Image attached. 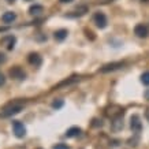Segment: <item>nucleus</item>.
<instances>
[{
    "label": "nucleus",
    "mask_w": 149,
    "mask_h": 149,
    "mask_svg": "<svg viewBox=\"0 0 149 149\" xmlns=\"http://www.w3.org/2000/svg\"><path fill=\"white\" fill-rule=\"evenodd\" d=\"M23 107H25V101L15 100V101H11L7 105H4V108L1 109V113H3V116H13L15 113L21 112Z\"/></svg>",
    "instance_id": "obj_1"
},
{
    "label": "nucleus",
    "mask_w": 149,
    "mask_h": 149,
    "mask_svg": "<svg viewBox=\"0 0 149 149\" xmlns=\"http://www.w3.org/2000/svg\"><path fill=\"white\" fill-rule=\"evenodd\" d=\"M13 130L17 138H23L26 136V127L23 126V123H21L19 120H14L13 122Z\"/></svg>",
    "instance_id": "obj_2"
},
{
    "label": "nucleus",
    "mask_w": 149,
    "mask_h": 149,
    "mask_svg": "<svg viewBox=\"0 0 149 149\" xmlns=\"http://www.w3.org/2000/svg\"><path fill=\"white\" fill-rule=\"evenodd\" d=\"M10 77L14 78V79H18V81H22L26 78V72L23 71L22 67L19 66H14L11 70H10Z\"/></svg>",
    "instance_id": "obj_3"
},
{
    "label": "nucleus",
    "mask_w": 149,
    "mask_h": 149,
    "mask_svg": "<svg viewBox=\"0 0 149 149\" xmlns=\"http://www.w3.org/2000/svg\"><path fill=\"white\" fill-rule=\"evenodd\" d=\"M125 66V62H113V63L104 64L103 67L100 68V72H109V71H115L118 68H122Z\"/></svg>",
    "instance_id": "obj_4"
},
{
    "label": "nucleus",
    "mask_w": 149,
    "mask_h": 149,
    "mask_svg": "<svg viewBox=\"0 0 149 149\" xmlns=\"http://www.w3.org/2000/svg\"><path fill=\"white\" fill-rule=\"evenodd\" d=\"M15 42H17V38H15L14 36H4V37H1V38H0V44H1V45H4L8 51L14 49Z\"/></svg>",
    "instance_id": "obj_5"
},
{
    "label": "nucleus",
    "mask_w": 149,
    "mask_h": 149,
    "mask_svg": "<svg viewBox=\"0 0 149 149\" xmlns=\"http://www.w3.org/2000/svg\"><path fill=\"white\" fill-rule=\"evenodd\" d=\"M134 34L137 37H141V38H145V37H148L149 34V29L146 25L144 23H138L136 27H134Z\"/></svg>",
    "instance_id": "obj_6"
},
{
    "label": "nucleus",
    "mask_w": 149,
    "mask_h": 149,
    "mask_svg": "<svg viewBox=\"0 0 149 149\" xmlns=\"http://www.w3.org/2000/svg\"><path fill=\"white\" fill-rule=\"evenodd\" d=\"M93 21H95V23L100 29H104V27L107 26V17L103 13H96L95 17H93Z\"/></svg>",
    "instance_id": "obj_7"
},
{
    "label": "nucleus",
    "mask_w": 149,
    "mask_h": 149,
    "mask_svg": "<svg viewBox=\"0 0 149 149\" xmlns=\"http://www.w3.org/2000/svg\"><path fill=\"white\" fill-rule=\"evenodd\" d=\"M130 127L133 131H136V133H140L141 129H142V123L140 120V116L138 115H133L130 118Z\"/></svg>",
    "instance_id": "obj_8"
},
{
    "label": "nucleus",
    "mask_w": 149,
    "mask_h": 149,
    "mask_svg": "<svg viewBox=\"0 0 149 149\" xmlns=\"http://www.w3.org/2000/svg\"><path fill=\"white\" fill-rule=\"evenodd\" d=\"M107 115L109 118H118V116H122L123 115V108L122 107H119V105H112V107H109L107 109Z\"/></svg>",
    "instance_id": "obj_9"
},
{
    "label": "nucleus",
    "mask_w": 149,
    "mask_h": 149,
    "mask_svg": "<svg viewBox=\"0 0 149 149\" xmlns=\"http://www.w3.org/2000/svg\"><path fill=\"white\" fill-rule=\"evenodd\" d=\"M27 62L32 64V66L37 67V66H40V64L42 63V59H41V56H40L38 54L33 52V54H30L29 56H27Z\"/></svg>",
    "instance_id": "obj_10"
},
{
    "label": "nucleus",
    "mask_w": 149,
    "mask_h": 149,
    "mask_svg": "<svg viewBox=\"0 0 149 149\" xmlns=\"http://www.w3.org/2000/svg\"><path fill=\"white\" fill-rule=\"evenodd\" d=\"M88 11H89V7H88V6H79V7H77L71 14H68V17H82V15H85Z\"/></svg>",
    "instance_id": "obj_11"
},
{
    "label": "nucleus",
    "mask_w": 149,
    "mask_h": 149,
    "mask_svg": "<svg viewBox=\"0 0 149 149\" xmlns=\"http://www.w3.org/2000/svg\"><path fill=\"white\" fill-rule=\"evenodd\" d=\"M81 133H82V130L79 129V127L72 126V127H70V129L66 131V137H68V138H75V137L81 136Z\"/></svg>",
    "instance_id": "obj_12"
},
{
    "label": "nucleus",
    "mask_w": 149,
    "mask_h": 149,
    "mask_svg": "<svg viewBox=\"0 0 149 149\" xmlns=\"http://www.w3.org/2000/svg\"><path fill=\"white\" fill-rule=\"evenodd\" d=\"M17 19V15H15V13H13V11H7V13L3 14V17H1V21L4 23H11L14 22Z\"/></svg>",
    "instance_id": "obj_13"
},
{
    "label": "nucleus",
    "mask_w": 149,
    "mask_h": 149,
    "mask_svg": "<svg viewBox=\"0 0 149 149\" xmlns=\"http://www.w3.org/2000/svg\"><path fill=\"white\" fill-rule=\"evenodd\" d=\"M123 129V120H122V116H118V118H113L112 119V130L113 131H119Z\"/></svg>",
    "instance_id": "obj_14"
},
{
    "label": "nucleus",
    "mask_w": 149,
    "mask_h": 149,
    "mask_svg": "<svg viewBox=\"0 0 149 149\" xmlns=\"http://www.w3.org/2000/svg\"><path fill=\"white\" fill-rule=\"evenodd\" d=\"M41 13H44V7L42 6L34 4L29 8V14H32V15H40Z\"/></svg>",
    "instance_id": "obj_15"
},
{
    "label": "nucleus",
    "mask_w": 149,
    "mask_h": 149,
    "mask_svg": "<svg viewBox=\"0 0 149 149\" xmlns=\"http://www.w3.org/2000/svg\"><path fill=\"white\" fill-rule=\"evenodd\" d=\"M66 37H67V30L66 29H60V30L55 32V38L58 41H63Z\"/></svg>",
    "instance_id": "obj_16"
},
{
    "label": "nucleus",
    "mask_w": 149,
    "mask_h": 149,
    "mask_svg": "<svg viewBox=\"0 0 149 149\" xmlns=\"http://www.w3.org/2000/svg\"><path fill=\"white\" fill-rule=\"evenodd\" d=\"M77 81H79V77H71L70 79H66V81L60 82L56 88H62V86H66V85H71V84H74V82H77Z\"/></svg>",
    "instance_id": "obj_17"
},
{
    "label": "nucleus",
    "mask_w": 149,
    "mask_h": 149,
    "mask_svg": "<svg viewBox=\"0 0 149 149\" xmlns=\"http://www.w3.org/2000/svg\"><path fill=\"white\" fill-rule=\"evenodd\" d=\"M141 82H142L144 85H149V71L144 72V74L141 75Z\"/></svg>",
    "instance_id": "obj_18"
},
{
    "label": "nucleus",
    "mask_w": 149,
    "mask_h": 149,
    "mask_svg": "<svg viewBox=\"0 0 149 149\" xmlns=\"http://www.w3.org/2000/svg\"><path fill=\"white\" fill-rule=\"evenodd\" d=\"M63 100H56V101H54V103H52V107H54V108H56V109H59V108H62V107H63Z\"/></svg>",
    "instance_id": "obj_19"
},
{
    "label": "nucleus",
    "mask_w": 149,
    "mask_h": 149,
    "mask_svg": "<svg viewBox=\"0 0 149 149\" xmlns=\"http://www.w3.org/2000/svg\"><path fill=\"white\" fill-rule=\"evenodd\" d=\"M92 126H93V127H101V126H103V122H101V120H99V119H93Z\"/></svg>",
    "instance_id": "obj_20"
},
{
    "label": "nucleus",
    "mask_w": 149,
    "mask_h": 149,
    "mask_svg": "<svg viewBox=\"0 0 149 149\" xmlns=\"http://www.w3.org/2000/svg\"><path fill=\"white\" fill-rule=\"evenodd\" d=\"M54 149H70V148L66 144H58L56 146H54Z\"/></svg>",
    "instance_id": "obj_21"
},
{
    "label": "nucleus",
    "mask_w": 149,
    "mask_h": 149,
    "mask_svg": "<svg viewBox=\"0 0 149 149\" xmlns=\"http://www.w3.org/2000/svg\"><path fill=\"white\" fill-rule=\"evenodd\" d=\"M4 82H6V77L3 75V72H0V86L4 85Z\"/></svg>",
    "instance_id": "obj_22"
},
{
    "label": "nucleus",
    "mask_w": 149,
    "mask_h": 149,
    "mask_svg": "<svg viewBox=\"0 0 149 149\" xmlns=\"http://www.w3.org/2000/svg\"><path fill=\"white\" fill-rule=\"evenodd\" d=\"M6 62V55L4 54H0V64L4 63Z\"/></svg>",
    "instance_id": "obj_23"
},
{
    "label": "nucleus",
    "mask_w": 149,
    "mask_h": 149,
    "mask_svg": "<svg viewBox=\"0 0 149 149\" xmlns=\"http://www.w3.org/2000/svg\"><path fill=\"white\" fill-rule=\"evenodd\" d=\"M144 96H145V99H146V100H149V89H146V91H145Z\"/></svg>",
    "instance_id": "obj_24"
},
{
    "label": "nucleus",
    "mask_w": 149,
    "mask_h": 149,
    "mask_svg": "<svg viewBox=\"0 0 149 149\" xmlns=\"http://www.w3.org/2000/svg\"><path fill=\"white\" fill-rule=\"evenodd\" d=\"M145 116H146V119L149 120V108L146 109V111H145Z\"/></svg>",
    "instance_id": "obj_25"
},
{
    "label": "nucleus",
    "mask_w": 149,
    "mask_h": 149,
    "mask_svg": "<svg viewBox=\"0 0 149 149\" xmlns=\"http://www.w3.org/2000/svg\"><path fill=\"white\" fill-rule=\"evenodd\" d=\"M59 1H60V3H71L72 0H59Z\"/></svg>",
    "instance_id": "obj_26"
},
{
    "label": "nucleus",
    "mask_w": 149,
    "mask_h": 149,
    "mask_svg": "<svg viewBox=\"0 0 149 149\" xmlns=\"http://www.w3.org/2000/svg\"><path fill=\"white\" fill-rule=\"evenodd\" d=\"M8 1H10V3H13V1H15V0H8Z\"/></svg>",
    "instance_id": "obj_27"
},
{
    "label": "nucleus",
    "mask_w": 149,
    "mask_h": 149,
    "mask_svg": "<svg viewBox=\"0 0 149 149\" xmlns=\"http://www.w3.org/2000/svg\"><path fill=\"white\" fill-rule=\"evenodd\" d=\"M27 1H30V0H27Z\"/></svg>",
    "instance_id": "obj_28"
},
{
    "label": "nucleus",
    "mask_w": 149,
    "mask_h": 149,
    "mask_svg": "<svg viewBox=\"0 0 149 149\" xmlns=\"http://www.w3.org/2000/svg\"><path fill=\"white\" fill-rule=\"evenodd\" d=\"M142 1H145V0H142Z\"/></svg>",
    "instance_id": "obj_29"
}]
</instances>
